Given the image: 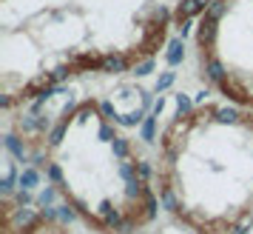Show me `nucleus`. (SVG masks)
Here are the masks:
<instances>
[{"instance_id": "6", "label": "nucleus", "mask_w": 253, "mask_h": 234, "mask_svg": "<svg viewBox=\"0 0 253 234\" xmlns=\"http://www.w3.org/2000/svg\"><path fill=\"white\" fill-rule=\"evenodd\" d=\"M236 234H253V223H248V226H245L242 232H236Z\"/></svg>"}, {"instance_id": "3", "label": "nucleus", "mask_w": 253, "mask_h": 234, "mask_svg": "<svg viewBox=\"0 0 253 234\" xmlns=\"http://www.w3.org/2000/svg\"><path fill=\"white\" fill-rule=\"evenodd\" d=\"M151 154L162 211L182 232L236 234L253 223V109L185 106L157 129Z\"/></svg>"}, {"instance_id": "5", "label": "nucleus", "mask_w": 253, "mask_h": 234, "mask_svg": "<svg viewBox=\"0 0 253 234\" xmlns=\"http://www.w3.org/2000/svg\"><path fill=\"white\" fill-rule=\"evenodd\" d=\"M0 234H69V229L46 211L29 206L23 200L6 194L3 197V226Z\"/></svg>"}, {"instance_id": "2", "label": "nucleus", "mask_w": 253, "mask_h": 234, "mask_svg": "<svg viewBox=\"0 0 253 234\" xmlns=\"http://www.w3.org/2000/svg\"><path fill=\"white\" fill-rule=\"evenodd\" d=\"M43 172L91 234H142L160 217L154 154L100 97H80L43 137Z\"/></svg>"}, {"instance_id": "1", "label": "nucleus", "mask_w": 253, "mask_h": 234, "mask_svg": "<svg viewBox=\"0 0 253 234\" xmlns=\"http://www.w3.org/2000/svg\"><path fill=\"white\" fill-rule=\"evenodd\" d=\"M208 0H0V97L14 112L66 83L148 66Z\"/></svg>"}, {"instance_id": "4", "label": "nucleus", "mask_w": 253, "mask_h": 234, "mask_svg": "<svg viewBox=\"0 0 253 234\" xmlns=\"http://www.w3.org/2000/svg\"><path fill=\"white\" fill-rule=\"evenodd\" d=\"M194 63L219 100L253 109V0H208L194 23Z\"/></svg>"}]
</instances>
